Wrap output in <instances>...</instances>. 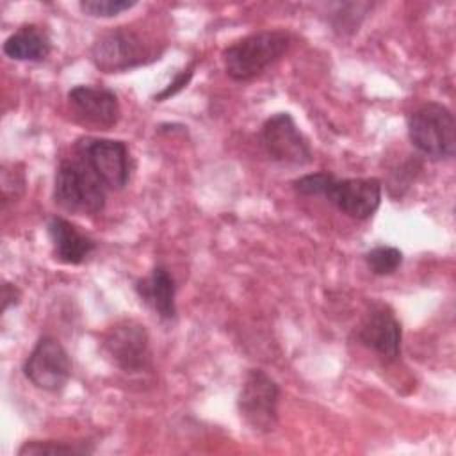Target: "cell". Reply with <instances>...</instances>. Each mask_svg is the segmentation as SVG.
I'll list each match as a JSON object with an SVG mask.
<instances>
[{
    "label": "cell",
    "mask_w": 456,
    "mask_h": 456,
    "mask_svg": "<svg viewBox=\"0 0 456 456\" xmlns=\"http://www.w3.org/2000/svg\"><path fill=\"white\" fill-rule=\"evenodd\" d=\"M290 36L285 30H258L244 36L223 50V66L235 82H248L262 75L289 50Z\"/></svg>",
    "instance_id": "obj_1"
},
{
    "label": "cell",
    "mask_w": 456,
    "mask_h": 456,
    "mask_svg": "<svg viewBox=\"0 0 456 456\" xmlns=\"http://www.w3.org/2000/svg\"><path fill=\"white\" fill-rule=\"evenodd\" d=\"M53 201L66 212L93 216L105 207V185L84 159H64L55 173Z\"/></svg>",
    "instance_id": "obj_2"
},
{
    "label": "cell",
    "mask_w": 456,
    "mask_h": 456,
    "mask_svg": "<svg viewBox=\"0 0 456 456\" xmlns=\"http://www.w3.org/2000/svg\"><path fill=\"white\" fill-rule=\"evenodd\" d=\"M410 142L433 160L452 159L456 151V123L452 112L436 102L420 105L406 121Z\"/></svg>",
    "instance_id": "obj_3"
},
{
    "label": "cell",
    "mask_w": 456,
    "mask_h": 456,
    "mask_svg": "<svg viewBox=\"0 0 456 456\" xmlns=\"http://www.w3.org/2000/svg\"><path fill=\"white\" fill-rule=\"evenodd\" d=\"M159 59V52L139 32L128 27L110 28L96 37L91 61L103 73H121Z\"/></svg>",
    "instance_id": "obj_4"
},
{
    "label": "cell",
    "mask_w": 456,
    "mask_h": 456,
    "mask_svg": "<svg viewBox=\"0 0 456 456\" xmlns=\"http://www.w3.org/2000/svg\"><path fill=\"white\" fill-rule=\"evenodd\" d=\"M278 383L265 370L249 369L237 397V410L246 426L258 435L271 433L278 422Z\"/></svg>",
    "instance_id": "obj_5"
},
{
    "label": "cell",
    "mask_w": 456,
    "mask_h": 456,
    "mask_svg": "<svg viewBox=\"0 0 456 456\" xmlns=\"http://www.w3.org/2000/svg\"><path fill=\"white\" fill-rule=\"evenodd\" d=\"M260 141L267 157L278 164L301 167L314 160L310 141L289 112L269 116L262 125Z\"/></svg>",
    "instance_id": "obj_6"
},
{
    "label": "cell",
    "mask_w": 456,
    "mask_h": 456,
    "mask_svg": "<svg viewBox=\"0 0 456 456\" xmlns=\"http://www.w3.org/2000/svg\"><path fill=\"white\" fill-rule=\"evenodd\" d=\"M23 376L39 390L61 392L71 378L73 362L64 346L50 337L37 338L30 354L23 362Z\"/></svg>",
    "instance_id": "obj_7"
},
{
    "label": "cell",
    "mask_w": 456,
    "mask_h": 456,
    "mask_svg": "<svg viewBox=\"0 0 456 456\" xmlns=\"http://www.w3.org/2000/svg\"><path fill=\"white\" fill-rule=\"evenodd\" d=\"M102 347L109 360L125 372H142L151 365L148 331L135 321H123L109 328Z\"/></svg>",
    "instance_id": "obj_8"
},
{
    "label": "cell",
    "mask_w": 456,
    "mask_h": 456,
    "mask_svg": "<svg viewBox=\"0 0 456 456\" xmlns=\"http://www.w3.org/2000/svg\"><path fill=\"white\" fill-rule=\"evenodd\" d=\"M82 159L100 178L105 189L121 191L130 178V153L118 139H87L80 144Z\"/></svg>",
    "instance_id": "obj_9"
},
{
    "label": "cell",
    "mask_w": 456,
    "mask_h": 456,
    "mask_svg": "<svg viewBox=\"0 0 456 456\" xmlns=\"http://www.w3.org/2000/svg\"><path fill=\"white\" fill-rule=\"evenodd\" d=\"M68 107L73 119L93 130H109L121 118L114 91L94 86H75L68 91Z\"/></svg>",
    "instance_id": "obj_10"
},
{
    "label": "cell",
    "mask_w": 456,
    "mask_h": 456,
    "mask_svg": "<svg viewBox=\"0 0 456 456\" xmlns=\"http://www.w3.org/2000/svg\"><path fill=\"white\" fill-rule=\"evenodd\" d=\"M342 214L363 221L381 203V182L378 178H337L330 182L324 196Z\"/></svg>",
    "instance_id": "obj_11"
},
{
    "label": "cell",
    "mask_w": 456,
    "mask_h": 456,
    "mask_svg": "<svg viewBox=\"0 0 456 456\" xmlns=\"http://www.w3.org/2000/svg\"><path fill=\"white\" fill-rule=\"evenodd\" d=\"M401 338V322L387 305H374L356 330V340L385 362H394L399 356Z\"/></svg>",
    "instance_id": "obj_12"
},
{
    "label": "cell",
    "mask_w": 456,
    "mask_h": 456,
    "mask_svg": "<svg viewBox=\"0 0 456 456\" xmlns=\"http://www.w3.org/2000/svg\"><path fill=\"white\" fill-rule=\"evenodd\" d=\"M53 255L59 262L78 265L86 262L96 249L94 239L64 217H52L46 224Z\"/></svg>",
    "instance_id": "obj_13"
},
{
    "label": "cell",
    "mask_w": 456,
    "mask_h": 456,
    "mask_svg": "<svg viewBox=\"0 0 456 456\" xmlns=\"http://www.w3.org/2000/svg\"><path fill=\"white\" fill-rule=\"evenodd\" d=\"M135 292L141 301L160 319L171 321L176 317V285L164 265H157L146 278L135 281Z\"/></svg>",
    "instance_id": "obj_14"
},
{
    "label": "cell",
    "mask_w": 456,
    "mask_h": 456,
    "mask_svg": "<svg viewBox=\"0 0 456 456\" xmlns=\"http://www.w3.org/2000/svg\"><path fill=\"white\" fill-rule=\"evenodd\" d=\"M4 53L12 61L39 62L52 52V39L39 25H21L2 45Z\"/></svg>",
    "instance_id": "obj_15"
},
{
    "label": "cell",
    "mask_w": 456,
    "mask_h": 456,
    "mask_svg": "<svg viewBox=\"0 0 456 456\" xmlns=\"http://www.w3.org/2000/svg\"><path fill=\"white\" fill-rule=\"evenodd\" d=\"M93 447H87L82 442L68 444V442H57V440H27L18 449V456H59V454H91Z\"/></svg>",
    "instance_id": "obj_16"
},
{
    "label": "cell",
    "mask_w": 456,
    "mask_h": 456,
    "mask_svg": "<svg viewBox=\"0 0 456 456\" xmlns=\"http://www.w3.org/2000/svg\"><path fill=\"white\" fill-rule=\"evenodd\" d=\"M363 258L372 274L388 276L401 267L403 251L394 246H374L363 255Z\"/></svg>",
    "instance_id": "obj_17"
},
{
    "label": "cell",
    "mask_w": 456,
    "mask_h": 456,
    "mask_svg": "<svg viewBox=\"0 0 456 456\" xmlns=\"http://www.w3.org/2000/svg\"><path fill=\"white\" fill-rule=\"evenodd\" d=\"M137 2L128 0H84L78 4L80 11L91 18H112L135 7Z\"/></svg>",
    "instance_id": "obj_18"
},
{
    "label": "cell",
    "mask_w": 456,
    "mask_h": 456,
    "mask_svg": "<svg viewBox=\"0 0 456 456\" xmlns=\"http://www.w3.org/2000/svg\"><path fill=\"white\" fill-rule=\"evenodd\" d=\"M333 173L330 171H319V173H308L292 182V187L301 196H324L330 182L333 180Z\"/></svg>",
    "instance_id": "obj_19"
},
{
    "label": "cell",
    "mask_w": 456,
    "mask_h": 456,
    "mask_svg": "<svg viewBox=\"0 0 456 456\" xmlns=\"http://www.w3.org/2000/svg\"><path fill=\"white\" fill-rule=\"evenodd\" d=\"M192 75H194V62H191L187 68L180 69V71L175 75V78H173L160 93H157V94L153 96V100H155V102H164V100L175 96L176 93H180L182 89L187 87V84L191 82Z\"/></svg>",
    "instance_id": "obj_20"
},
{
    "label": "cell",
    "mask_w": 456,
    "mask_h": 456,
    "mask_svg": "<svg viewBox=\"0 0 456 456\" xmlns=\"http://www.w3.org/2000/svg\"><path fill=\"white\" fill-rule=\"evenodd\" d=\"M18 303H20L18 287L5 281L4 287H2V312H5L11 305H18Z\"/></svg>",
    "instance_id": "obj_21"
}]
</instances>
